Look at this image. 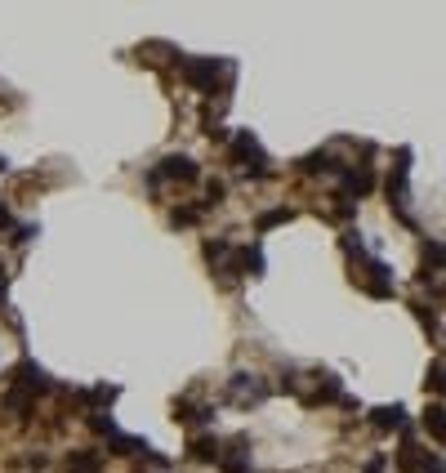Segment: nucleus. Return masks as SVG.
Masks as SVG:
<instances>
[{
  "mask_svg": "<svg viewBox=\"0 0 446 473\" xmlns=\"http://www.w3.org/2000/svg\"><path fill=\"white\" fill-rule=\"evenodd\" d=\"M232 156L241 161V170H246V174H255V179H263V174H268V156H263L259 139L250 135V130H241V135L232 139Z\"/></svg>",
  "mask_w": 446,
  "mask_h": 473,
  "instance_id": "nucleus-1",
  "label": "nucleus"
},
{
  "mask_svg": "<svg viewBox=\"0 0 446 473\" xmlns=\"http://www.w3.org/2000/svg\"><path fill=\"white\" fill-rule=\"evenodd\" d=\"M219 71H232L228 63H219V58H192V63H183V81L197 85V90H214V76Z\"/></svg>",
  "mask_w": 446,
  "mask_h": 473,
  "instance_id": "nucleus-2",
  "label": "nucleus"
},
{
  "mask_svg": "<svg viewBox=\"0 0 446 473\" xmlns=\"http://www.w3.org/2000/svg\"><path fill=\"white\" fill-rule=\"evenodd\" d=\"M152 174H156V184H161V179H183V184H192L201 170H197V161H192V156H165L161 170H152Z\"/></svg>",
  "mask_w": 446,
  "mask_h": 473,
  "instance_id": "nucleus-3",
  "label": "nucleus"
},
{
  "mask_svg": "<svg viewBox=\"0 0 446 473\" xmlns=\"http://www.w3.org/2000/svg\"><path fill=\"white\" fill-rule=\"evenodd\" d=\"M268 397V389L259 384V375H237L232 380V402L237 406H255V402H263Z\"/></svg>",
  "mask_w": 446,
  "mask_h": 473,
  "instance_id": "nucleus-4",
  "label": "nucleus"
},
{
  "mask_svg": "<svg viewBox=\"0 0 446 473\" xmlns=\"http://www.w3.org/2000/svg\"><path fill=\"white\" fill-rule=\"evenodd\" d=\"M14 384L22 393H45L50 389V380H45V371L36 366V362H22V366H14Z\"/></svg>",
  "mask_w": 446,
  "mask_h": 473,
  "instance_id": "nucleus-5",
  "label": "nucleus"
},
{
  "mask_svg": "<svg viewBox=\"0 0 446 473\" xmlns=\"http://www.w3.org/2000/svg\"><path fill=\"white\" fill-rule=\"evenodd\" d=\"M344 188H348V197H366V192L375 188V174H370V165L344 170Z\"/></svg>",
  "mask_w": 446,
  "mask_h": 473,
  "instance_id": "nucleus-6",
  "label": "nucleus"
},
{
  "mask_svg": "<svg viewBox=\"0 0 446 473\" xmlns=\"http://www.w3.org/2000/svg\"><path fill=\"white\" fill-rule=\"evenodd\" d=\"M370 424H375V429H384V433H389V429H402V424H406V411H402V406H379V411H370Z\"/></svg>",
  "mask_w": 446,
  "mask_h": 473,
  "instance_id": "nucleus-7",
  "label": "nucleus"
},
{
  "mask_svg": "<svg viewBox=\"0 0 446 473\" xmlns=\"http://www.w3.org/2000/svg\"><path fill=\"white\" fill-rule=\"evenodd\" d=\"M192 455H197V460H219V455H223V451H219V438H214V433L192 438Z\"/></svg>",
  "mask_w": 446,
  "mask_h": 473,
  "instance_id": "nucleus-8",
  "label": "nucleus"
},
{
  "mask_svg": "<svg viewBox=\"0 0 446 473\" xmlns=\"http://www.w3.org/2000/svg\"><path fill=\"white\" fill-rule=\"evenodd\" d=\"M335 397H340V380L335 375H317V393L308 402H335Z\"/></svg>",
  "mask_w": 446,
  "mask_h": 473,
  "instance_id": "nucleus-9",
  "label": "nucleus"
},
{
  "mask_svg": "<svg viewBox=\"0 0 446 473\" xmlns=\"http://www.w3.org/2000/svg\"><path fill=\"white\" fill-rule=\"evenodd\" d=\"M67 469L71 473H99V455H94V451H71Z\"/></svg>",
  "mask_w": 446,
  "mask_h": 473,
  "instance_id": "nucleus-10",
  "label": "nucleus"
},
{
  "mask_svg": "<svg viewBox=\"0 0 446 473\" xmlns=\"http://www.w3.org/2000/svg\"><path fill=\"white\" fill-rule=\"evenodd\" d=\"M5 406H9V411H18V420H27V411H32L36 402H32V393H22V389H9V393H5Z\"/></svg>",
  "mask_w": 446,
  "mask_h": 473,
  "instance_id": "nucleus-11",
  "label": "nucleus"
},
{
  "mask_svg": "<svg viewBox=\"0 0 446 473\" xmlns=\"http://www.w3.org/2000/svg\"><path fill=\"white\" fill-rule=\"evenodd\" d=\"M210 416H214L210 406H192V402H174V420H188V424L197 420V424H201V420H210Z\"/></svg>",
  "mask_w": 446,
  "mask_h": 473,
  "instance_id": "nucleus-12",
  "label": "nucleus"
},
{
  "mask_svg": "<svg viewBox=\"0 0 446 473\" xmlns=\"http://www.w3.org/2000/svg\"><path fill=\"white\" fill-rule=\"evenodd\" d=\"M219 460H223V473H255V469H250V460H246V451H241V442H237L232 455H219Z\"/></svg>",
  "mask_w": 446,
  "mask_h": 473,
  "instance_id": "nucleus-13",
  "label": "nucleus"
},
{
  "mask_svg": "<svg viewBox=\"0 0 446 473\" xmlns=\"http://www.w3.org/2000/svg\"><path fill=\"white\" fill-rule=\"evenodd\" d=\"M317 170H340L330 161V152H312V156H304V174H317Z\"/></svg>",
  "mask_w": 446,
  "mask_h": 473,
  "instance_id": "nucleus-14",
  "label": "nucleus"
},
{
  "mask_svg": "<svg viewBox=\"0 0 446 473\" xmlns=\"http://www.w3.org/2000/svg\"><path fill=\"white\" fill-rule=\"evenodd\" d=\"M237 268H246V273H263V254H259V246H250V250H241V259H237Z\"/></svg>",
  "mask_w": 446,
  "mask_h": 473,
  "instance_id": "nucleus-15",
  "label": "nucleus"
},
{
  "mask_svg": "<svg viewBox=\"0 0 446 473\" xmlns=\"http://www.w3.org/2000/svg\"><path fill=\"white\" fill-rule=\"evenodd\" d=\"M228 254H232V246H228V241H210V246H206V259H210V263H223Z\"/></svg>",
  "mask_w": 446,
  "mask_h": 473,
  "instance_id": "nucleus-16",
  "label": "nucleus"
},
{
  "mask_svg": "<svg viewBox=\"0 0 446 473\" xmlns=\"http://www.w3.org/2000/svg\"><path fill=\"white\" fill-rule=\"evenodd\" d=\"M170 219H174L179 228H188V224H197V219H201V205H188V210H174Z\"/></svg>",
  "mask_w": 446,
  "mask_h": 473,
  "instance_id": "nucleus-17",
  "label": "nucleus"
},
{
  "mask_svg": "<svg viewBox=\"0 0 446 473\" xmlns=\"http://www.w3.org/2000/svg\"><path fill=\"white\" fill-rule=\"evenodd\" d=\"M291 219V210H268V214H259V233L263 228H277V224H286Z\"/></svg>",
  "mask_w": 446,
  "mask_h": 473,
  "instance_id": "nucleus-18",
  "label": "nucleus"
},
{
  "mask_svg": "<svg viewBox=\"0 0 446 473\" xmlns=\"http://www.w3.org/2000/svg\"><path fill=\"white\" fill-rule=\"evenodd\" d=\"M424 424H428V433H433V438H442V406H438V402L428 406V416H424Z\"/></svg>",
  "mask_w": 446,
  "mask_h": 473,
  "instance_id": "nucleus-19",
  "label": "nucleus"
},
{
  "mask_svg": "<svg viewBox=\"0 0 446 473\" xmlns=\"http://www.w3.org/2000/svg\"><path fill=\"white\" fill-rule=\"evenodd\" d=\"M424 259L433 263V268H442V241H428V246H424Z\"/></svg>",
  "mask_w": 446,
  "mask_h": 473,
  "instance_id": "nucleus-20",
  "label": "nucleus"
},
{
  "mask_svg": "<svg viewBox=\"0 0 446 473\" xmlns=\"http://www.w3.org/2000/svg\"><path fill=\"white\" fill-rule=\"evenodd\" d=\"M428 384H433V389H442V362H433V371H428Z\"/></svg>",
  "mask_w": 446,
  "mask_h": 473,
  "instance_id": "nucleus-21",
  "label": "nucleus"
},
{
  "mask_svg": "<svg viewBox=\"0 0 446 473\" xmlns=\"http://www.w3.org/2000/svg\"><path fill=\"white\" fill-rule=\"evenodd\" d=\"M366 473H384V455H375V460H370V469Z\"/></svg>",
  "mask_w": 446,
  "mask_h": 473,
  "instance_id": "nucleus-22",
  "label": "nucleus"
},
{
  "mask_svg": "<svg viewBox=\"0 0 446 473\" xmlns=\"http://www.w3.org/2000/svg\"><path fill=\"white\" fill-rule=\"evenodd\" d=\"M0 228H9V210H5V205H0Z\"/></svg>",
  "mask_w": 446,
  "mask_h": 473,
  "instance_id": "nucleus-23",
  "label": "nucleus"
},
{
  "mask_svg": "<svg viewBox=\"0 0 446 473\" xmlns=\"http://www.w3.org/2000/svg\"><path fill=\"white\" fill-rule=\"evenodd\" d=\"M5 165H9V161H5V156H0V174H5Z\"/></svg>",
  "mask_w": 446,
  "mask_h": 473,
  "instance_id": "nucleus-24",
  "label": "nucleus"
}]
</instances>
